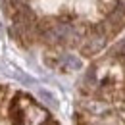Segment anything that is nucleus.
<instances>
[{
    "label": "nucleus",
    "mask_w": 125,
    "mask_h": 125,
    "mask_svg": "<svg viewBox=\"0 0 125 125\" xmlns=\"http://www.w3.org/2000/svg\"><path fill=\"white\" fill-rule=\"evenodd\" d=\"M12 114H14V117H17V115L21 117L19 125H41L46 119V112L41 110L37 104H33L31 98H27V96L17 98L16 106L12 108Z\"/></svg>",
    "instance_id": "f257e3e1"
},
{
    "label": "nucleus",
    "mask_w": 125,
    "mask_h": 125,
    "mask_svg": "<svg viewBox=\"0 0 125 125\" xmlns=\"http://www.w3.org/2000/svg\"><path fill=\"white\" fill-rule=\"evenodd\" d=\"M2 73L12 77V79H16V81H19V83H25V85H33L35 83V79L31 75H27L25 71H19L16 67H10V65H2Z\"/></svg>",
    "instance_id": "f03ea898"
},
{
    "label": "nucleus",
    "mask_w": 125,
    "mask_h": 125,
    "mask_svg": "<svg viewBox=\"0 0 125 125\" xmlns=\"http://www.w3.org/2000/svg\"><path fill=\"white\" fill-rule=\"evenodd\" d=\"M63 63H65L69 69H81V60L75 58V56H71V54L63 56Z\"/></svg>",
    "instance_id": "7ed1b4c3"
},
{
    "label": "nucleus",
    "mask_w": 125,
    "mask_h": 125,
    "mask_svg": "<svg viewBox=\"0 0 125 125\" xmlns=\"http://www.w3.org/2000/svg\"><path fill=\"white\" fill-rule=\"evenodd\" d=\"M37 94H39V98H42L46 104H50V106H56V98H54V94H50L48 91H44V89H39V91H37Z\"/></svg>",
    "instance_id": "20e7f679"
},
{
    "label": "nucleus",
    "mask_w": 125,
    "mask_h": 125,
    "mask_svg": "<svg viewBox=\"0 0 125 125\" xmlns=\"http://www.w3.org/2000/svg\"><path fill=\"white\" fill-rule=\"evenodd\" d=\"M50 125H56V123H50Z\"/></svg>",
    "instance_id": "39448f33"
}]
</instances>
